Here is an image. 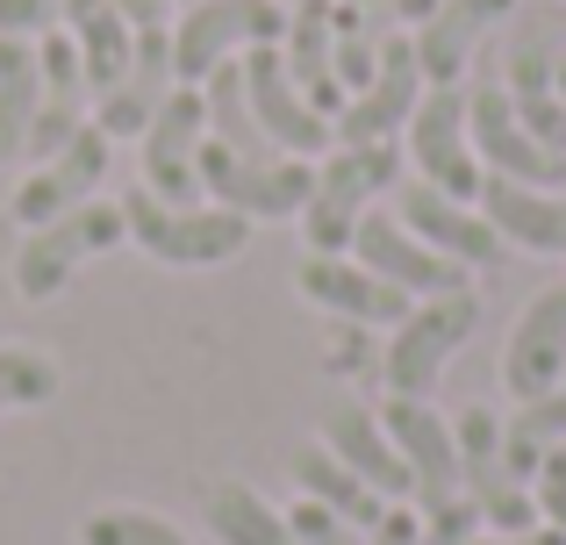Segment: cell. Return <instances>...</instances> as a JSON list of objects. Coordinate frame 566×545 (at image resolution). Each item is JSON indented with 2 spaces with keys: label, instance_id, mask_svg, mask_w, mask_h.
I'll use <instances>...</instances> for the list:
<instances>
[{
  "label": "cell",
  "instance_id": "6da1fadb",
  "mask_svg": "<svg viewBox=\"0 0 566 545\" xmlns=\"http://www.w3.org/2000/svg\"><path fill=\"white\" fill-rule=\"evenodd\" d=\"M387 187H401V144H331L316 166V195L302 209L308 252H352V230Z\"/></svg>",
  "mask_w": 566,
  "mask_h": 545
},
{
  "label": "cell",
  "instance_id": "7a4b0ae2",
  "mask_svg": "<svg viewBox=\"0 0 566 545\" xmlns=\"http://www.w3.org/2000/svg\"><path fill=\"white\" fill-rule=\"evenodd\" d=\"M481 331V294L459 287V294H430V302H416L409 316L395 323V337H387L380 352V380L387 395H409V402H430V388L444 380V366L459 359V345Z\"/></svg>",
  "mask_w": 566,
  "mask_h": 545
},
{
  "label": "cell",
  "instance_id": "3957f363",
  "mask_svg": "<svg viewBox=\"0 0 566 545\" xmlns=\"http://www.w3.org/2000/svg\"><path fill=\"white\" fill-rule=\"evenodd\" d=\"M123 223L158 266H222V259H237L251 244V216L216 209V201H208V209L201 201H193V209H172L151 187H129L123 195Z\"/></svg>",
  "mask_w": 566,
  "mask_h": 545
},
{
  "label": "cell",
  "instance_id": "277c9868",
  "mask_svg": "<svg viewBox=\"0 0 566 545\" xmlns=\"http://www.w3.org/2000/svg\"><path fill=\"white\" fill-rule=\"evenodd\" d=\"M287 36V0H193L172 22V86H201L222 57Z\"/></svg>",
  "mask_w": 566,
  "mask_h": 545
},
{
  "label": "cell",
  "instance_id": "5b68a950",
  "mask_svg": "<svg viewBox=\"0 0 566 545\" xmlns=\"http://www.w3.org/2000/svg\"><path fill=\"white\" fill-rule=\"evenodd\" d=\"M201 195H216V209H237L251 223H280V216H302L316 195V166L308 158H237L230 144L208 137L201 144Z\"/></svg>",
  "mask_w": 566,
  "mask_h": 545
},
{
  "label": "cell",
  "instance_id": "8992f818",
  "mask_svg": "<svg viewBox=\"0 0 566 545\" xmlns=\"http://www.w3.org/2000/svg\"><path fill=\"white\" fill-rule=\"evenodd\" d=\"M401 158L416 166V180H430L438 195L473 201L481 195V151H473V129H467V86H423L409 129H401Z\"/></svg>",
  "mask_w": 566,
  "mask_h": 545
},
{
  "label": "cell",
  "instance_id": "52a82bcc",
  "mask_svg": "<svg viewBox=\"0 0 566 545\" xmlns=\"http://www.w3.org/2000/svg\"><path fill=\"white\" fill-rule=\"evenodd\" d=\"M123 238H129L123 201H80V209H65L57 223L29 230L22 259H14V287H22L29 302H51V294L86 266V259H94V252H115Z\"/></svg>",
  "mask_w": 566,
  "mask_h": 545
},
{
  "label": "cell",
  "instance_id": "ba28073f",
  "mask_svg": "<svg viewBox=\"0 0 566 545\" xmlns=\"http://www.w3.org/2000/svg\"><path fill=\"white\" fill-rule=\"evenodd\" d=\"M201 144H208V101L201 86H172L158 115L144 123V187L172 209H193L201 195Z\"/></svg>",
  "mask_w": 566,
  "mask_h": 545
},
{
  "label": "cell",
  "instance_id": "9c48e42d",
  "mask_svg": "<svg viewBox=\"0 0 566 545\" xmlns=\"http://www.w3.org/2000/svg\"><path fill=\"white\" fill-rule=\"evenodd\" d=\"M352 259H359L366 273H380L387 287H401L409 302H430V294H459L467 287V266H452L444 252H430L423 238H416L409 223H401L395 209H366L359 230H352Z\"/></svg>",
  "mask_w": 566,
  "mask_h": 545
},
{
  "label": "cell",
  "instance_id": "30bf717a",
  "mask_svg": "<svg viewBox=\"0 0 566 545\" xmlns=\"http://www.w3.org/2000/svg\"><path fill=\"white\" fill-rule=\"evenodd\" d=\"M423 86H430V80H423V65H416V43H409V36H387L374 80H366L359 94L337 108L331 137H337V144H401V129H409Z\"/></svg>",
  "mask_w": 566,
  "mask_h": 545
},
{
  "label": "cell",
  "instance_id": "8fae6325",
  "mask_svg": "<svg viewBox=\"0 0 566 545\" xmlns=\"http://www.w3.org/2000/svg\"><path fill=\"white\" fill-rule=\"evenodd\" d=\"M467 129H473V151H481V172H495V180H524V187H566V158H553L524 129V115L510 108L502 80L467 86Z\"/></svg>",
  "mask_w": 566,
  "mask_h": 545
},
{
  "label": "cell",
  "instance_id": "7c38bea8",
  "mask_svg": "<svg viewBox=\"0 0 566 545\" xmlns=\"http://www.w3.org/2000/svg\"><path fill=\"white\" fill-rule=\"evenodd\" d=\"M395 216L416 230V238L430 244V252H444L452 266H467V273H488V266H502V252L510 244L495 238V223H488L473 201H452V195H438L430 180H409V187H395Z\"/></svg>",
  "mask_w": 566,
  "mask_h": 545
},
{
  "label": "cell",
  "instance_id": "4fadbf2b",
  "mask_svg": "<svg viewBox=\"0 0 566 545\" xmlns=\"http://www.w3.org/2000/svg\"><path fill=\"white\" fill-rule=\"evenodd\" d=\"M380 423H387V438H395L401 467H409V481H416V510H438V503H452V495H467L459 489L452 417H438L430 402H409V395H387Z\"/></svg>",
  "mask_w": 566,
  "mask_h": 545
},
{
  "label": "cell",
  "instance_id": "5bb4252c",
  "mask_svg": "<svg viewBox=\"0 0 566 545\" xmlns=\"http://www.w3.org/2000/svg\"><path fill=\"white\" fill-rule=\"evenodd\" d=\"M244 86H251V115H259V129L273 137V151L287 158H323L331 151V115H316L302 101V86L287 80V65H280V43H259V51H244Z\"/></svg>",
  "mask_w": 566,
  "mask_h": 545
},
{
  "label": "cell",
  "instance_id": "9a60e30c",
  "mask_svg": "<svg viewBox=\"0 0 566 545\" xmlns=\"http://www.w3.org/2000/svg\"><path fill=\"white\" fill-rule=\"evenodd\" d=\"M294 287H302L316 308H331L337 323H366V331H395V323L416 308L409 294L387 287L380 273H366L352 252H308L302 266H294Z\"/></svg>",
  "mask_w": 566,
  "mask_h": 545
},
{
  "label": "cell",
  "instance_id": "2e32d148",
  "mask_svg": "<svg viewBox=\"0 0 566 545\" xmlns=\"http://www.w3.org/2000/svg\"><path fill=\"white\" fill-rule=\"evenodd\" d=\"M108 129H94V123H80L72 129V144L57 158H43L36 172L22 180V195H14V223H29V230H43V223H57L65 209H80V201H94V187L108 180Z\"/></svg>",
  "mask_w": 566,
  "mask_h": 545
},
{
  "label": "cell",
  "instance_id": "e0dca14e",
  "mask_svg": "<svg viewBox=\"0 0 566 545\" xmlns=\"http://www.w3.org/2000/svg\"><path fill=\"white\" fill-rule=\"evenodd\" d=\"M559 380H566V280L531 294L516 331H510V352H502V388H510L516 402L553 395Z\"/></svg>",
  "mask_w": 566,
  "mask_h": 545
},
{
  "label": "cell",
  "instance_id": "ac0fdd59",
  "mask_svg": "<svg viewBox=\"0 0 566 545\" xmlns=\"http://www.w3.org/2000/svg\"><path fill=\"white\" fill-rule=\"evenodd\" d=\"M473 209L495 223V238L510 244V252L566 259V187H524V180H495V172H488Z\"/></svg>",
  "mask_w": 566,
  "mask_h": 545
},
{
  "label": "cell",
  "instance_id": "d6986e66",
  "mask_svg": "<svg viewBox=\"0 0 566 545\" xmlns=\"http://www.w3.org/2000/svg\"><path fill=\"white\" fill-rule=\"evenodd\" d=\"M510 14H516V0H438V14L409 29L423 80L430 86H459L467 65H473V51L488 43V29L510 22Z\"/></svg>",
  "mask_w": 566,
  "mask_h": 545
},
{
  "label": "cell",
  "instance_id": "ffe728a7",
  "mask_svg": "<svg viewBox=\"0 0 566 545\" xmlns=\"http://www.w3.org/2000/svg\"><path fill=\"white\" fill-rule=\"evenodd\" d=\"M323 446H331L337 460H345L352 474H359L366 489L380 495V503H416V481H409V467H401L395 438H387L380 409H359V402H337L331 417H323Z\"/></svg>",
  "mask_w": 566,
  "mask_h": 545
},
{
  "label": "cell",
  "instance_id": "44dd1931",
  "mask_svg": "<svg viewBox=\"0 0 566 545\" xmlns=\"http://www.w3.org/2000/svg\"><path fill=\"white\" fill-rule=\"evenodd\" d=\"M166 94H172V22L166 29H137L129 72L94 101V129H108V137H144V123L158 115Z\"/></svg>",
  "mask_w": 566,
  "mask_h": 545
},
{
  "label": "cell",
  "instance_id": "7402d4cb",
  "mask_svg": "<svg viewBox=\"0 0 566 545\" xmlns=\"http://www.w3.org/2000/svg\"><path fill=\"white\" fill-rule=\"evenodd\" d=\"M331 8H337V0H287L280 65H287V80L302 86L308 108L337 123V108H345V86H337V65H331Z\"/></svg>",
  "mask_w": 566,
  "mask_h": 545
},
{
  "label": "cell",
  "instance_id": "603a6c76",
  "mask_svg": "<svg viewBox=\"0 0 566 545\" xmlns=\"http://www.w3.org/2000/svg\"><path fill=\"white\" fill-rule=\"evenodd\" d=\"M57 8H65V36H72L80 72H86V86H94V101H101V94H108V86L129 72L137 29L123 22V8H115V0H57Z\"/></svg>",
  "mask_w": 566,
  "mask_h": 545
},
{
  "label": "cell",
  "instance_id": "cb8c5ba5",
  "mask_svg": "<svg viewBox=\"0 0 566 545\" xmlns=\"http://www.w3.org/2000/svg\"><path fill=\"white\" fill-rule=\"evenodd\" d=\"M294 489H302L308 503H323L331 517L359 524V532H374V524H380V510H387L380 495L366 489V481L352 474V467L337 460L331 446H302V452H294Z\"/></svg>",
  "mask_w": 566,
  "mask_h": 545
},
{
  "label": "cell",
  "instance_id": "d4e9b609",
  "mask_svg": "<svg viewBox=\"0 0 566 545\" xmlns=\"http://www.w3.org/2000/svg\"><path fill=\"white\" fill-rule=\"evenodd\" d=\"M43 108V65H36V36H0V166L22 158L29 129Z\"/></svg>",
  "mask_w": 566,
  "mask_h": 545
},
{
  "label": "cell",
  "instance_id": "484cf974",
  "mask_svg": "<svg viewBox=\"0 0 566 545\" xmlns=\"http://www.w3.org/2000/svg\"><path fill=\"white\" fill-rule=\"evenodd\" d=\"M201 101H208V137H216V144H230L237 158H280L273 137L259 129V115H251L244 57H222V65L201 80Z\"/></svg>",
  "mask_w": 566,
  "mask_h": 545
},
{
  "label": "cell",
  "instance_id": "4316f807",
  "mask_svg": "<svg viewBox=\"0 0 566 545\" xmlns=\"http://www.w3.org/2000/svg\"><path fill=\"white\" fill-rule=\"evenodd\" d=\"M559 446H566V388L531 395V402H516L510 417H502V452H510V474L516 481H531Z\"/></svg>",
  "mask_w": 566,
  "mask_h": 545
},
{
  "label": "cell",
  "instance_id": "83f0119b",
  "mask_svg": "<svg viewBox=\"0 0 566 545\" xmlns=\"http://www.w3.org/2000/svg\"><path fill=\"white\" fill-rule=\"evenodd\" d=\"M208 532H216L222 545H302V538H294V524L280 517L259 489H244V481L208 489Z\"/></svg>",
  "mask_w": 566,
  "mask_h": 545
},
{
  "label": "cell",
  "instance_id": "f1b7e54d",
  "mask_svg": "<svg viewBox=\"0 0 566 545\" xmlns=\"http://www.w3.org/2000/svg\"><path fill=\"white\" fill-rule=\"evenodd\" d=\"M380 29H374V14L359 8V0H337L331 8V65H337V86H345V101L359 94L366 80H374V65H380Z\"/></svg>",
  "mask_w": 566,
  "mask_h": 545
},
{
  "label": "cell",
  "instance_id": "f546056e",
  "mask_svg": "<svg viewBox=\"0 0 566 545\" xmlns=\"http://www.w3.org/2000/svg\"><path fill=\"white\" fill-rule=\"evenodd\" d=\"M80 545H187V538L158 510H101V517H86Z\"/></svg>",
  "mask_w": 566,
  "mask_h": 545
},
{
  "label": "cell",
  "instance_id": "4dcf8cb0",
  "mask_svg": "<svg viewBox=\"0 0 566 545\" xmlns=\"http://www.w3.org/2000/svg\"><path fill=\"white\" fill-rule=\"evenodd\" d=\"M57 395V366L43 352L8 345L0 352V409H29V402H51Z\"/></svg>",
  "mask_w": 566,
  "mask_h": 545
},
{
  "label": "cell",
  "instance_id": "1f68e13d",
  "mask_svg": "<svg viewBox=\"0 0 566 545\" xmlns=\"http://www.w3.org/2000/svg\"><path fill=\"white\" fill-rule=\"evenodd\" d=\"M287 524H294V538H302V545H366V532H359V524L331 517V510H323V503H308V495L287 510Z\"/></svg>",
  "mask_w": 566,
  "mask_h": 545
},
{
  "label": "cell",
  "instance_id": "d6a6232c",
  "mask_svg": "<svg viewBox=\"0 0 566 545\" xmlns=\"http://www.w3.org/2000/svg\"><path fill=\"white\" fill-rule=\"evenodd\" d=\"M531 495H538V524H553V532L566 538V446L531 474Z\"/></svg>",
  "mask_w": 566,
  "mask_h": 545
},
{
  "label": "cell",
  "instance_id": "836d02e7",
  "mask_svg": "<svg viewBox=\"0 0 566 545\" xmlns=\"http://www.w3.org/2000/svg\"><path fill=\"white\" fill-rule=\"evenodd\" d=\"M57 29V0H0V36H43Z\"/></svg>",
  "mask_w": 566,
  "mask_h": 545
},
{
  "label": "cell",
  "instance_id": "e575fe53",
  "mask_svg": "<svg viewBox=\"0 0 566 545\" xmlns=\"http://www.w3.org/2000/svg\"><path fill=\"white\" fill-rule=\"evenodd\" d=\"M366 366H380L374 352H366V323H345L331 345V374H366Z\"/></svg>",
  "mask_w": 566,
  "mask_h": 545
},
{
  "label": "cell",
  "instance_id": "d590c367",
  "mask_svg": "<svg viewBox=\"0 0 566 545\" xmlns=\"http://www.w3.org/2000/svg\"><path fill=\"white\" fill-rule=\"evenodd\" d=\"M115 8H123L129 29H166L172 22V0H115Z\"/></svg>",
  "mask_w": 566,
  "mask_h": 545
},
{
  "label": "cell",
  "instance_id": "8d00e7d4",
  "mask_svg": "<svg viewBox=\"0 0 566 545\" xmlns=\"http://www.w3.org/2000/svg\"><path fill=\"white\" fill-rule=\"evenodd\" d=\"M559 108H566V57H559Z\"/></svg>",
  "mask_w": 566,
  "mask_h": 545
},
{
  "label": "cell",
  "instance_id": "74e56055",
  "mask_svg": "<svg viewBox=\"0 0 566 545\" xmlns=\"http://www.w3.org/2000/svg\"><path fill=\"white\" fill-rule=\"evenodd\" d=\"M172 8H193V0H172Z\"/></svg>",
  "mask_w": 566,
  "mask_h": 545
},
{
  "label": "cell",
  "instance_id": "f35d334b",
  "mask_svg": "<svg viewBox=\"0 0 566 545\" xmlns=\"http://www.w3.org/2000/svg\"><path fill=\"white\" fill-rule=\"evenodd\" d=\"M559 388H566V380H559Z\"/></svg>",
  "mask_w": 566,
  "mask_h": 545
},
{
  "label": "cell",
  "instance_id": "ab89813d",
  "mask_svg": "<svg viewBox=\"0 0 566 545\" xmlns=\"http://www.w3.org/2000/svg\"><path fill=\"white\" fill-rule=\"evenodd\" d=\"M359 8H366V0H359Z\"/></svg>",
  "mask_w": 566,
  "mask_h": 545
}]
</instances>
